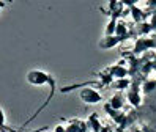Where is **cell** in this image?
I'll return each mask as SVG.
<instances>
[{
	"label": "cell",
	"mask_w": 156,
	"mask_h": 132,
	"mask_svg": "<svg viewBox=\"0 0 156 132\" xmlns=\"http://www.w3.org/2000/svg\"><path fill=\"white\" fill-rule=\"evenodd\" d=\"M120 41H122V38L117 36V35H112V36H107L106 35V38L101 41V47H103V49H112V47L117 46Z\"/></svg>",
	"instance_id": "obj_3"
},
{
	"label": "cell",
	"mask_w": 156,
	"mask_h": 132,
	"mask_svg": "<svg viewBox=\"0 0 156 132\" xmlns=\"http://www.w3.org/2000/svg\"><path fill=\"white\" fill-rule=\"evenodd\" d=\"M27 80H29V83L32 85H43V83H51L52 79L49 77V74H46L44 71H40V69H33L30 71L29 74H27Z\"/></svg>",
	"instance_id": "obj_1"
},
{
	"label": "cell",
	"mask_w": 156,
	"mask_h": 132,
	"mask_svg": "<svg viewBox=\"0 0 156 132\" xmlns=\"http://www.w3.org/2000/svg\"><path fill=\"white\" fill-rule=\"evenodd\" d=\"M128 32V28H126V24L125 22H117V30H115V33H117V36H123L125 33Z\"/></svg>",
	"instance_id": "obj_5"
},
{
	"label": "cell",
	"mask_w": 156,
	"mask_h": 132,
	"mask_svg": "<svg viewBox=\"0 0 156 132\" xmlns=\"http://www.w3.org/2000/svg\"><path fill=\"white\" fill-rule=\"evenodd\" d=\"M122 104H123V99H122V96L120 94H115V96L111 99V104H109V106H111L112 109H122Z\"/></svg>",
	"instance_id": "obj_4"
},
{
	"label": "cell",
	"mask_w": 156,
	"mask_h": 132,
	"mask_svg": "<svg viewBox=\"0 0 156 132\" xmlns=\"http://www.w3.org/2000/svg\"><path fill=\"white\" fill-rule=\"evenodd\" d=\"M80 99L85 104H96L101 101V94L93 88H84L80 91Z\"/></svg>",
	"instance_id": "obj_2"
}]
</instances>
